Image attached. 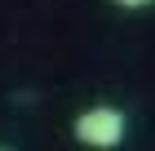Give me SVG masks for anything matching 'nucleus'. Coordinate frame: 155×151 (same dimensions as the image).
I'll list each match as a JSON object with an SVG mask.
<instances>
[{"label": "nucleus", "mask_w": 155, "mask_h": 151, "mask_svg": "<svg viewBox=\"0 0 155 151\" xmlns=\"http://www.w3.org/2000/svg\"><path fill=\"white\" fill-rule=\"evenodd\" d=\"M71 133L89 151H115L124 142V133H129V116L120 107H111V102H93L71 120Z\"/></svg>", "instance_id": "obj_1"}, {"label": "nucleus", "mask_w": 155, "mask_h": 151, "mask_svg": "<svg viewBox=\"0 0 155 151\" xmlns=\"http://www.w3.org/2000/svg\"><path fill=\"white\" fill-rule=\"evenodd\" d=\"M111 5H115V9H151L155 0H111Z\"/></svg>", "instance_id": "obj_2"}, {"label": "nucleus", "mask_w": 155, "mask_h": 151, "mask_svg": "<svg viewBox=\"0 0 155 151\" xmlns=\"http://www.w3.org/2000/svg\"><path fill=\"white\" fill-rule=\"evenodd\" d=\"M0 151H5V147H0Z\"/></svg>", "instance_id": "obj_3"}]
</instances>
